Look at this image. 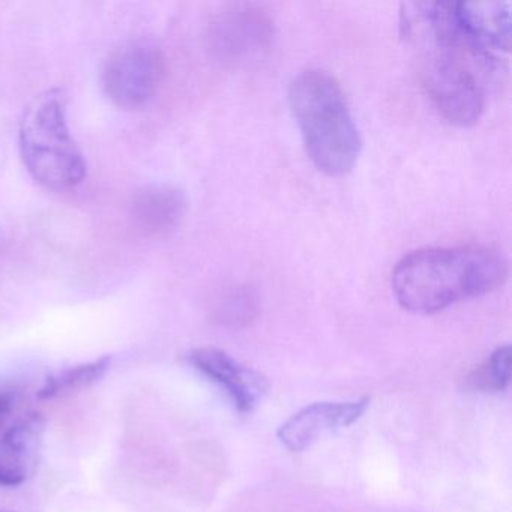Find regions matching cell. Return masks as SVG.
Returning <instances> with one entry per match:
<instances>
[{"mask_svg":"<svg viewBox=\"0 0 512 512\" xmlns=\"http://www.w3.org/2000/svg\"><path fill=\"white\" fill-rule=\"evenodd\" d=\"M506 277L508 260L496 248H424L397 263L392 290L398 304L410 313L434 314L464 299L493 292Z\"/></svg>","mask_w":512,"mask_h":512,"instance_id":"obj_1","label":"cell"},{"mask_svg":"<svg viewBox=\"0 0 512 512\" xmlns=\"http://www.w3.org/2000/svg\"><path fill=\"white\" fill-rule=\"evenodd\" d=\"M289 103L314 166L329 176L349 173L362 140L337 79L322 70L304 71L290 85Z\"/></svg>","mask_w":512,"mask_h":512,"instance_id":"obj_2","label":"cell"},{"mask_svg":"<svg viewBox=\"0 0 512 512\" xmlns=\"http://www.w3.org/2000/svg\"><path fill=\"white\" fill-rule=\"evenodd\" d=\"M23 163L49 190H68L85 179L88 167L67 124V101L59 89L38 95L23 113L19 131Z\"/></svg>","mask_w":512,"mask_h":512,"instance_id":"obj_3","label":"cell"},{"mask_svg":"<svg viewBox=\"0 0 512 512\" xmlns=\"http://www.w3.org/2000/svg\"><path fill=\"white\" fill-rule=\"evenodd\" d=\"M409 34L421 35L430 44V52L422 61V83L428 97L440 115L458 127L475 125L484 112L485 95L481 82L469 61L475 64H491L475 53L443 43L418 31Z\"/></svg>","mask_w":512,"mask_h":512,"instance_id":"obj_4","label":"cell"},{"mask_svg":"<svg viewBox=\"0 0 512 512\" xmlns=\"http://www.w3.org/2000/svg\"><path fill=\"white\" fill-rule=\"evenodd\" d=\"M163 77V58L157 47L131 41L113 52L104 71V88L121 109L145 106Z\"/></svg>","mask_w":512,"mask_h":512,"instance_id":"obj_5","label":"cell"},{"mask_svg":"<svg viewBox=\"0 0 512 512\" xmlns=\"http://www.w3.org/2000/svg\"><path fill=\"white\" fill-rule=\"evenodd\" d=\"M188 359L200 373L205 374L227 392L241 413H250L256 409L268 388L262 374L239 364L223 350L202 347L193 350Z\"/></svg>","mask_w":512,"mask_h":512,"instance_id":"obj_6","label":"cell"},{"mask_svg":"<svg viewBox=\"0 0 512 512\" xmlns=\"http://www.w3.org/2000/svg\"><path fill=\"white\" fill-rule=\"evenodd\" d=\"M367 407V398L350 403L311 404L281 425L278 439L290 451H304L326 434L358 421Z\"/></svg>","mask_w":512,"mask_h":512,"instance_id":"obj_7","label":"cell"},{"mask_svg":"<svg viewBox=\"0 0 512 512\" xmlns=\"http://www.w3.org/2000/svg\"><path fill=\"white\" fill-rule=\"evenodd\" d=\"M464 40L484 55L508 52L511 47V5L506 2L451 4Z\"/></svg>","mask_w":512,"mask_h":512,"instance_id":"obj_8","label":"cell"},{"mask_svg":"<svg viewBox=\"0 0 512 512\" xmlns=\"http://www.w3.org/2000/svg\"><path fill=\"white\" fill-rule=\"evenodd\" d=\"M220 52L230 59L253 55L271 37V26L259 11H233L218 23Z\"/></svg>","mask_w":512,"mask_h":512,"instance_id":"obj_9","label":"cell"},{"mask_svg":"<svg viewBox=\"0 0 512 512\" xmlns=\"http://www.w3.org/2000/svg\"><path fill=\"white\" fill-rule=\"evenodd\" d=\"M110 362H112L110 356H103L95 361L58 371V373L47 377L44 385L38 389L37 397L40 400H53V398L67 397L73 392L82 391V389L94 385L106 374Z\"/></svg>","mask_w":512,"mask_h":512,"instance_id":"obj_10","label":"cell"},{"mask_svg":"<svg viewBox=\"0 0 512 512\" xmlns=\"http://www.w3.org/2000/svg\"><path fill=\"white\" fill-rule=\"evenodd\" d=\"M511 380V347H499L484 364L466 377V388L476 392H499Z\"/></svg>","mask_w":512,"mask_h":512,"instance_id":"obj_11","label":"cell"},{"mask_svg":"<svg viewBox=\"0 0 512 512\" xmlns=\"http://www.w3.org/2000/svg\"><path fill=\"white\" fill-rule=\"evenodd\" d=\"M25 401V389L17 382H0V434L4 433Z\"/></svg>","mask_w":512,"mask_h":512,"instance_id":"obj_12","label":"cell"},{"mask_svg":"<svg viewBox=\"0 0 512 512\" xmlns=\"http://www.w3.org/2000/svg\"><path fill=\"white\" fill-rule=\"evenodd\" d=\"M0 512H14V511H10V509H0Z\"/></svg>","mask_w":512,"mask_h":512,"instance_id":"obj_13","label":"cell"}]
</instances>
